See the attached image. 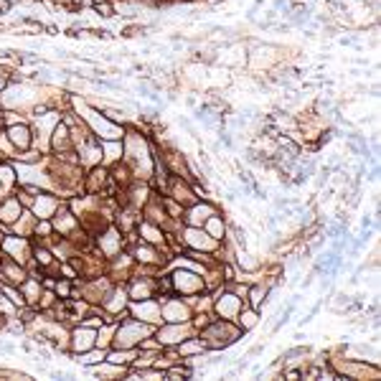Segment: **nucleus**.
<instances>
[{
  "instance_id": "1",
  "label": "nucleus",
  "mask_w": 381,
  "mask_h": 381,
  "mask_svg": "<svg viewBox=\"0 0 381 381\" xmlns=\"http://www.w3.org/2000/svg\"><path fill=\"white\" fill-rule=\"evenodd\" d=\"M10 140L15 145H28V130L26 127H13L10 130Z\"/></svg>"
},
{
  "instance_id": "4",
  "label": "nucleus",
  "mask_w": 381,
  "mask_h": 381,
  "mask_svg": "<svg viewBox=\"0 0 381 381\" xmlns=\"http://www.w3.org/2000/svg\"><path fill=\"white\" fill-rule=\"evenodd\" d=\"M254 320H257V318H254V313H247L244 318H241V323H244V328H249V325H254Z\"/></svg>"
},
{
  "instance_id": "3",
  "label": "nucleus",
  "mask_w": 381,
  "mask_h": 381,
  "mask_svg": "<svg viewBox=\"0 0 381 381\" xmlns=\"http://www.w3.org/2000/svg\"><path fill=\"white\" fill-rule=\"evenodd\" d=\"M292 310H295V303H290V305L285 307V313H282V318H280V323H277V325H274V331H280V328H282V325H285V323L290 320V315H292Z\"/></svg>"
},
{
  "instance_id": "2",
  "label": "nucleus",
  "mask_w": 381,
  "mask_h": 381,
  "mask_svg": "<svg viewBox=\"0 0 381 381\" xmlns=\"http://www.w3.org/2000/svg\"><path fill=\"white\" fill-rule=\"evenodd\" d=\"M94 10H97V15H102V18H114V8L110 5V0L107 3H94Z\"/></svg>"
},
{
  "instance_id": "5",
  "label": "nucleus",
  "mask_w": 381,
  "mask_h": 381,
  "mask_svg": "<svg viewBox=\"0 0 381 381\" xmlns=\"http://www.w3.org/2000/svg\"><path fill=\"white\" fill-rule=\"evenodd\" d=\"M92 3H107V0H92Z\"/></svg>"
}]
</instances>
